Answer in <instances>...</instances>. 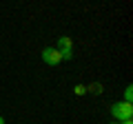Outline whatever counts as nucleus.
I'll use <instances>...</instances> for the list:
<instances>
[{
    "mask_svg": "<svg viewBox=\"0 0 133 124\" xmlns=\"http://www.w3.org/2000/svg\"><path fill=\"white\" fill-rule=\"evenodd\" d=\"M111 115H113L115 120H120V122L131 120V115H133V104H129V102H115V104L111 106Z\"/></svg>",
    "mask_w": 133,
    "mask_h": 124,
    "instance_id": "1",
    "label": "nucleus"
},
{
    "mask_svg": "<svg viewBox=\"0 0 133 124\" xmlns=\"http://www.w3.org/2000/svg\"><path fill=\"white\" fill-rule=\"evenodd\" d=\"M58 51H60L62 60H71L73 58V40L69 38V36H62L60 40H58Z\"/></svg>",
    "mask_w": 133,
    "mask_h": 124,
    "instance_id": "2",
    "label": "nucleus"
},
{
    "mask_svg": "<svg viewBox=\"0 0 133 124\" xmlns=\"http://www.w3.org/2000/svg\"><path fill=\"white\" fill-rule=\"evenodd\" d=\"M42 60L47 64H51V67H56V64L62 62V56H60V51L56 47H47V49H42Z\"/></svg>",
    "mask_w": 133,
    "mask_h": 124,
    "instance_id": "3",
    "label": "nucleus"
},
{
    "mask_svg": "<svg viewBox=\"0 0 133 124\" xmlns=\"http://www.w3.org/2000/svg\"><path fill=\"white\" fill-rule=\"evenodd\" d=\"M133 86H127V89H124V102H129V104H131V100H133Z\"/></svg>",
    "mask_w": 133,
    "mask_h": 124,
    "instance_id": "4",
    "label": "nucleus"
},
{
    "mask_svg": "<svg viewBox=\"0 0 133 124\" xmlns=\"http://www.w3.org/2000/svg\"><path fill=\"white\" fill-rule=\"evenodd\" d=\"M84 91H87L84 86H82V84H78V86H76V95H82V93H84Z\"/></svg>",
    "mask_w": 133,
    "mask_h": 124,
    "instance_id": "5",
    "label": "nucleus"
},
{
    "mask_svg": "<svg viewBox=\"0 0 133 124\" xmlns=\"http://www.w3.org/2000/svg\"><path fill=\"white\" fill-rule=\"evenodd\" d=\"M122 124H133V122H131V120H124V122H122Z\"/></svg>",
    "mask_w": 133,
    "mask_h": 124,
    "instance_id": "6",
    "label": "nucleus"
},
{
    "mask_svg": "<svg viewBox=\"0 0 133 124\" xmlns=\"http://www.w3.org/2000/svg\"><path fill=\"white\" fill-rule=\"evenodd\" d=\"M0 124H5V118H2V115H0Z\"/></svg>",
    "mask_w": 133,
    "mask_h": 124,
    "instance_id": "7",
    "label": "nucleus"
}]
</instances>
